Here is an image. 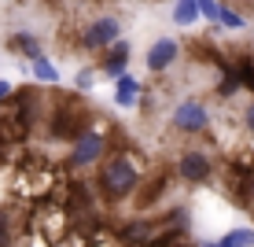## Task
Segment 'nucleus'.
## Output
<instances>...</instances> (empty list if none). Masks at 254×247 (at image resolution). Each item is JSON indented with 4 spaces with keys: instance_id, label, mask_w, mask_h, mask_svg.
Masks as SVG:
<instances>
[{
    "instance_id": "nucleus-3",
    "label": "nucleus",
    "mask_w": 254,
    "mask_h": 247,
    "mask_svg": "<svg viewBox=\"0 0 254 247\" xmlns=\"http://www.w3.org/2000/svg\"><path fill=\"white\" fill-rule=\"evenodd\" d=\"M177 173H181L185 181H191V184H203V181L210 177V159H206L203 152H188V155H181Z\"/></svg>"
},
{
    "instance_id": "nucleus-1",
    "label": "nucleus",
    "mask_w": 254,
    "mask_h": 247,
    "mask_svg": "<svg viewBox=\"0 0 254 247\" xmlns=\"http://www.w3.org/2000/svg\"><path fill=\"white\" fill-rule=\"evenodd\" d=\"M136 170H133V163L129 159H111L107 166L100 170V184H103V192H107L111 199H122V196H129V192L136 188Z\"/></svg>"
},
{
    "instance_id": "nucleus-8",
    "label": "nucleus",
    "mask_w": 254,
    "mask_h": 247,
    "mask_svg": "<svg viewBox=\"0 0 254 247\" xmlns=\"http://www.w3.org/2000/svg\"><path fill=\"white\" fill-rule=\"evenodd\" d=\"M136 92H140V82L129 74H118V85H115V103L118 107H133L136 103Z\"/></svg>"
},
{
    "instance_id": "nucleus-2",
    "label": "nucleus",
    "mask_w": 254,
    "mask_h": 247,
    "mask_svg": "<svg viewBox=\"0 0 254 247\" xmlns=\"http://www.w3.org/2000/svg\"><path fill=\"white\" fill-rule=\"evenodd\" d=\"M206 122H210V118H206V107H203V103H195V100L177 103V111H173V126L185 129V133H199Z\"/></svg>"
},
{
    "instance_id": "nucleus-19",
    "label": "nucleus",
    "mask_w": 254,
    "mask_h": 247,
    "mask_svg": "<svg viewBox=\"0 0 254 247\" xmlns=\"http://www.w3.org/2000/svg\"><path fill=\"white\" fill-rule=\"evenodd\" d=\"M0 247H11V233H7V222L0 218Z\"/></svg>"
},
{
    "instance_id": "nucleus-16",
    "label": "nucleus",
    "mask_w": 254,
    "mask_h": 247,
    "mask_svg": "<svg viewBox=\"0 0 254 247\" xmlns=\"http://www.w3.org/2000/svg\"><path fill=\"white\" fill-rule=\"evenodd\" d=\"M217 22H221V26H229V30H240V26H243L240 15H236V11H225V7L217 11Z\"/></svg>"
},
{
    "instance_id": "nucleus-15",
    "label": "nucleus",
    "mask_w": 254,
    "mask_h": 247,
    "mask_svg": "<svg viewBox=\"0 0 254 247\" xmlns=\"http://www.w3.org/2000/svg\"><path fill=\"white\" fill-rule=\"evenodd\" d=\"M195 7H199V15H203V19L217 22V11H221V4H217V0H195Z\"/></svg>"
},
{
    "instance_id": "nucleus-22",
    "label": "nucleus",
    "mask_w": 254,
    "mask_h": 247,
    "mask_svg": "<svg viewBox=\"0 0 254 247\" xmlns=\"http://www.w3.org/2000/svg\"><path fill=\"white\" fill-rule=\"evenodd\" d=\"M206 247H221V240H217V244H206Z\"/></svg>"
},
{
    "instance_id": "nucleus-5",
    "label": "nucleus",
    "mask_w": 254,
    "mask_h": 247,
    "mask_svg": "<svg viewBox=\"0 0 254 247\" xmlns=\"http://www.w3.org/2000/svg\"><path fill=\"white\" fill-rule=\"evenodd\" d=\"M177 56H181L177 41H173V37H159L151 48H147V67H151V70H166Z\"/></svg>"
},
{
    "instance_id": "nucleus-6",
    "label": "nucleus",
    "mask_w": 254,
    "mask_h": 247,
    "mask_svg": "<svg viewBox=\"0 0 254 247\" xmlns=\"http://www.w3.org/2000/svg\"><path fill=\"white\" fill-rule=\"evenodd\" d=\"M100 152H103V137H100V133H81L70 159H74V166H89V163L100 159Z\"/></svg>"
},
{
    "instance_id": "nucleus-4",
    "label": "nucleus",
    "mask_w": 254,
    "mask_h": 247,
    "mask_svg": "<svg viewBox=\"0 0 254 247\" xmlns=\"http://www.w3.org/2000/svg\"><path fill=\"white\" fill-rule=\"evenodd\" d=\"M118 33H122L118 19H96L89 26V33H85V45L89 48H107L111 41H118Z\"/></svg>"
},
{
    "instance_id": "nucleus-9",
    "label": "nucleus",
    "mask_w": 254,
    "mask_h": 247,
    "mask_svg": "<svg viewBox=\"0 0 254 247\" xmlns=\"http://www.w3.org/2000/svg\"><path fill=\"white\" fill-rule=\"evenodd\" d=\"M151 236H155L151 222H133L122 229V240H129V244H151Z\"/></svg>"
},
{
    "instance_id": "nucleus-11",
    "label": "nucleus",
    "mask_w": 254,
    "mask_h": 247,
    "mask_svg": "<svg viewBox=\"0 0 254 247\" xmlns=\"http://www.w3.org/2000/svg\"><path fill=\"white\" fill-rule=\"evenodd\" d=\"M77 133H81V122H77L70 111H66V114L59 111V114H56V137H77Z\"/></svg>"
},
{
    "instance_id": "nucleus-17",
    "label": "nucleus",
    "mask_w": 254,
    "mask_h": 247,
    "mask_svg": "<svg viewBox=\"0 0 254 247\" xmlns=\"http://www.w3.org/2000/svg\"><path fill=\"white\" fill-rule=\"evenodd\" d=\"M236 89H240V82H236V74H229L221 82V96H236Z\"/></svg>"
},
{
    "instance_id": "nucleus-20",
    "label": "nucleus",
    "mask_w": 254,
    "mask_h": 247,
    "mask_svg": "<svg viewBox=\"0 0 254 247\" xmlns=\"http://www.w3.org/2000/svg\"><path fill=\"white\" fill-rule=\"evenodd\" d=\"M11 82H0V103H7V100H11Z\"/></svg>"
},
{
    "instance_id": "nucleus-23",
    "label": "nucleus",
    "mask_w": 254,
    "mask_h": 247,
    "mask_svg": "<svg viewBox=\"0 0 254 247\" xmlns=\"http://www.w3.org/2000/svg\"><path fill=\"white\" fill-rule=\"evenodd\" d=\"M251 188H254V181H251Z\"/></svg>"
},
{
    "instance_id": "nucleus-21",
    "label": "nucleus",
    "mask_w": 254,
    "mask_h": 247,
    "mask_svg": "<svg viewBox=\"0 0 254 247\" xmlns=\"http://www.w3.org/2000/svg\"><path fill=\"white\" fill-rule=\"evenodd\" d=\"M243 118H247V129H251V133H254V103H251V107H247V114H243Z\"/></svg>"
},
{
    "instance_id": "nucleus-14",
    "label": "nucleus",
    "mask_w": 254,
    "mask_h": 247,
    "mask_svg": "<svg viewBox=\"0 0 254 247\" xmlns=\"http://www.w3.org/2000/svg\"><path fill=\"white\" fill-rule=\"evenodd\" d=\"M15 48H22L26 56H41V45H37V37H26V33H19V37H15Z\"/></svg>"
},
{
    "instance_id": "nucleus-13",
    "label": "nucleus",
    "mask_w": 254,
    "mask_h": 247,
    "mask_svg": "<svg viewBox=\"0 0 254 247\" xmlns=\"http://www.w3.org/2000/svg\"><path fill=\"white\" fill-rule=\"evenodd\" d=\"M33 74H37L41 82H59V70L52 67L45 56H33Z\"/></svg>"
},
{
    "instance_id": "nucleus-7",
    "label": "nucleus",
    "mask_w": 254,
    "mask_h": 247,
    "mask_svg": "<svg viewBox=\"0 0 254 247\" xmlns=\"http://www.w3.org/2000/svg\"><path fill=\"white\" fill-rule=\"evenodd\" d=\"M126 67H129V45L126 41H111V52L103 59V74L118 78V74H126Z\"/></svg>"
},
{
    "instance_id": "nucleus-10",
    "label": "nucleus",
    "mask_w": 254,
    "mask_h": 247,
    "mask_svg": "<svg viewBox=\"0 0 254 247\" xmlns=\"http://www.w3.org/2000/svg\"><path fill=\"white\" fill-rule=\"evenodd\" d=\"M195 19H199L195 0H177V7H173V22H177V26H191Z\"/></svg>"
},
{
    "instance_id": "nucleus-18",
    "label": "nucleus",
    "mask_w": 254,
    "mask_h": 247,
    "mask_svg": "<svg viewBox=\"0 0 254 247\" xmlns=\"http://www.w3.org/2000/svg\"><path fill=\"white\" fill-rule=\"evenodd\" d=\"M92 82H96V74H92V70H81V74H77V89H89Z\"/></svg>"
},
{
    "instance_id": "nucleus-12",
    "label": "nucleus",
    "mask_w": 254,
    "mask_h": 247,
    "mask_svg": "<svg viewBox=\"0 0 254 247\" xmlns=\"http://www.w3.org/2000/svg\"><path fill=\"white\" fill-rule=\"evenodd\" d=\"M221 247H254V229H232V233H225Z\"/></svg>"
}]
</instances>
